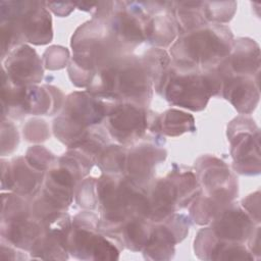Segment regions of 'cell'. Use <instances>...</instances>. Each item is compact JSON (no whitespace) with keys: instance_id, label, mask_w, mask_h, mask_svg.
Masks as SVG:
<instances>
[{"instance_id":"cell-8","label":"cell","mask_w":261,"mask_h":261,"mask_svg":"<svg viewBox=\"0 0 261 261\" xmlns=\"http://www.w3.org/2000/svg\"><path fill=\"white\" fill-rule=\"evenodd\" d=\"M164 116L169 119L171 122L165 121L161 119V121H158L159 127L163 128L164 127V133L169 135V136H174V135H180L184 132H187L190 127L194 129V120L193 117L190 115H187L186 113L175 111V110H169L164 113Z\"/></svg>"},{"instance_id":"cell-2","label":"cell","mask_w":261,"mask_h":261,"mask_svg":"<svg viewBox=\"0 0 261 261\" xmlns=\"http://www.w3.org/2000/svg\"><path fill=\"white\" fill-rule=\"evenodd\" d=\"M218 31H199L185 37L175 46L179 47L180 53L187 54L182 63H207L212 60L225 57L230 51V40L227 34H217Z\"/></svg>"},{"instance_id":"cell-6","label":"cell","mask_w":261,"mask_h":261,"mask_svg":"<svg viewBox=\"0 0 261 261\" xmlns=\"http://www.w3.org/2000/svg\"><path fill=\"white\" fill-rule=\"evenodd\" d=\"M17 51L14 58L9 62L8 70L14 81L23 83L39 82L42 79V68L38 56L31 48L25 47Z\"/></svg>"},{"instance_id":"cell-7","label":"cell","mask_w":261,"mask_h":261,"mask_svg":"<svg viewBox=\"0 0 261 261\" xmlns=\"http://www.w3.org/2000/svg\"><path fill=\"white\" fill-rule=\"evenodd\" d=\"M227 82L224 88L227 99L240 111H251L258 101V88L254 87L252 81L245 77H234Z\"/></svg>"},{"instance_id":"cell-1","label":"cell","mask_w":261,"mask_h":261,"mask_svg":"<svg viewBox=\"0 0 261 261\" xmlns=\"http://www.w3.org/2000/svg\"><path fill=\"white\" fill-rule=\"evenodd\" d=\"M184 73L170 75L165 89L166 99L193 110L204 108L210 94L214 92L210 81L207 75L195 72Z\"/></svg>"},{"instance_id":"cell-4","label":"cell","mask_w":261,"mask_h":261,"mask_svg":"<svg viewBox=\"0 0 261 261\" xmlns=\"http://www.w3.org/2000/svg\"><path fill=\"white\" fill-rule=\"evenodd\" d=\"M110 133L120 142H128L140 137L146 125V115L141 108L118 105L108 113Z\"/></svg>"},{"instance_id":"cell-5","label":"cell","mask_w":261,"mask_h":261,"mask_svg":"<svg viewBox=\"0 0 261 261\" xmlns=\"http://www.w3.org/2000/svg\"><path fill=\"white\" fill-rule=\"evenodd\" d=\"M253 223L249 217L239 209L224 211L215 221L214 231L218 239L244 241L254 233Z\"/></svg>"},{"instance_id":"cell-3","label":"cell","mask_w":261,"mask_h":261,"mask_svg":"<svg viewBox=\"0 0 261 261\" xmlns=\"http://www.w3.org/2000/svg\"><path fill=\"white\" fill-rule=\"evenodd\" d=\"M67 249L76 258L106 260L117 259L118 251L101 236L77 227L67 238Z\"/></svg>"}]
</instances>
